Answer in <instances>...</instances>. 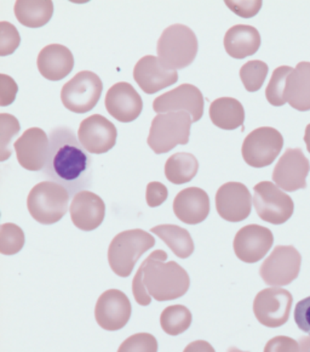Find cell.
<instances>
[{
    "mask_svg": "<svg viewBox=\"0 0 310 352\" xmlns=\"http://www.w3.org/2000/svg\"><path fill=\"white\" fill-rule=\"evenodd\" d=\"M19 87L12 78L1 74L0 76V106L5 107L15 101Z\"/></svg>",
    "mask_w": 310,
    "mask_h": 352,
    "instance_id": "ab89813d",
    "label": "cell"
},
{
    "mask_svg": "<svg viewBox=\"0 0 310 352\" xmlns=\"http://www.w3.org/2000/svg\"><path fill=\"white\" fill-rule=\"evenodd\" d=\"M174 212L178 220L187 225H198L210 214V197L199 187H188L177 195Z\"/></svg>",
    "mask_w": 310,
    "mask_h": 352,
    "instance_id": "7402d4cb",
    "label": "cell"
},
{
    "mask_svg": "<svg viewBox=\"0 0 310 352\" xmlns=\"http://www.w3.org/2000/svg\"><path fill=\"white\" fill-rule=\"evenodd\" d=\"M69 197V192L56 182H39L28 195L27 208L38 223L53 225L66 215Z\"/></svg>",
    "mask_w": 310,
    "mask_h": 352,
    "instance_id": "5b68a950",
    "label": "cell"
},
{
    "mask_svg": "<svg viewBox=\"0 0 310 352\" xmlns=\"http://www.w3.org/2000/svg\"><path fill=\"white\" fill-rule=\"evenodd\" d=\"M199 162L191 153H175L171 155L165 164V176L175 185H183L191 182L197 176Z\"/></svg>",
    "mask_w": 310,
    "mask_h": 352,
    "instance_id": "f1b7e54d",
    "label": "cell"
},
{
    "mask_svg": "<svg viewBox=\"0 0 310 352\" xmlns=\"http://www.w3.org/2000/svg\"><path fill=\"white\" fill-rule=\"evenodd\" d=\"M210 118L219 129H237L243 124L245 109L237 99L219 98L210 104Z\"/></svg>",
    "mask_w": 310,
    "mask_h": 352,
    "instance_id": "484cf974",
    "label": "cell"
},
{
    "mask_svg": "<svg viewBox=\"0 0 310 352\" xmlns=\"http://www.w3.org/2000/svg\"><path fill=\"white\" fill-rule=\"evenodd\" d=\"M294 296L283 288L261 290L254 301V314L257 321L268 328L284 326L289 321Z\"/></svg>",
    "mask_w": 310,
    "mask_h": 352,
    "instance_id": "8fae6325",
    "label": "cell"
},
{
    "mask_svg": "<svg viewBox=\"0 0 310 352\" xmlns=\"http://www.w3.org/2000/svg\"><path fill=\"white\" fill-rule=\"evenodd\" d=\"M300 352H310V337H300Z\"/></svg>",
    "mask_w": 310,
    "mask_h": 352,
    "instance_id": "7bdbcfd3",
    "label": "cell"
},
{
    "mask_svg": "<svg viewBox=\"0 0 310 352\" xmlns=\"http://www.w3.org/2000/svg\"><path fill=\"white\" fill-rule=\"evenodd\" d=\"M16 19L23 26L39 28L45 26L53 15V4L50 0H17Z\"/></svg>",
    "mask_w": 310,
    "mask_h": 352,
    "instance_id": "4316f807",
    "label": "cell"
},
{
    "mask_svg": "<svg viewBox=\"0 0 310 352\" xmlns=\"http://www.w3.org/2000/svg\"><path fill=\"white\" fill-rule=\"evenodd\" d=\"M300 264L302 256L294 245H278L264 260L259 275L270 287L291 285L300 275Z\"/></svg>",
    "mask_w": 310,
    "mask_h": 352,
    "instance_id": "30bf717a",
    "label": "cell"
},
{
    "mask_svg": "<svg viewBox=\"0 0 310 352\" xmlns=\"http://www.w3.org/2000/svg\"><path fill=\"white\" fill-rule=\"evenodd\" d=\"M295 322L300 331L310 336V296L300 300L296 305Z\"/></svg>",
    "mask_w": 310,
    "mask_h": 352,
    "instance_id": "60d3db41",
    "label": "cell"
},
{
    "mask_svg": "<svg viewBox=\"0 0 310 352\" xmlns=\"http://www.w3.org/2000/svg\"><path fill=\"white\" fill-rule=\"evenodd\" d=\"M198 38L189 27L172 25L158 41V58L167 69L177 71L191 66L197 57Z\"/></svg>",
    "mask_w": 310,
    "mask_h": 352,
    "instance_id": "277c9868",
    "label": "cell"
},
{
    "mask_svg": "<svg viewBox=\"0 0 310 352\" xmlns=\"http://www.w3.org/2000/svg\"><path fill=\"white\" fill-rule=\"evenodd\" d=\"M169 196V191L165 185L161 182H153L148 184L145 191V201L150 208H156L165 202Z\"/></svg>",
    "mask_w": 310,
    "mask_h": 352,
    "instance_id": "f35d334b",
    "label": "cell"
},
{
    "mask_svg": "<svg viewBox=\"0 0 310 352\" xmlns=\"http://www.w3.org/2000/svg\"><path fill=\"white\" fill-rule=\"evenodd\" d=\"M284 146V138L278 130L270 126L254 129L243 141V161L252 168H265L278 158Z\"/></svg>",
    "mask_w": 310,
    "mask_h": 352,
    "instance_id": "9c48e42d",
    "label": "cell"
},
{
    "mask_svg": "<svg viewBox=\"0 0 310 352\" xmlns=\"http://www.w3.org/2000/svg\"><path fill=\"white\" fill-rule=\"evenodd\" d=\"M21 44V36L14 25L3 21L0 23V56H8L16 52Z\"/></svg>",
    "mask_w": 310,
    "mask_h": 352,
    "instance_id": "d590c367",
    "label": "cell"
},
{
    "mask_svg": "<svg viewBox=\"0 0 310 352\" xmlns=\"http://www.w3.org/2000/svg\"><path fill=\"white\" fill-rule=\"evenodd\" d=\"M0 161L5 162L11 155V141L20 133L21 125L16 117L9 113L0 114Z\"/></svg>",
    "mask_w": 310,
    "mask_h": 352,
    "instance_id": "836d02e7",
    "label": "cell"
},
{
    "mask_svg": "<svg viewBox=\"0 0 310 352\" xmlns=\"http://www.w3.org/2000/svg\"><path fill=\"white\" fill-rule=\"evenodd\" d=\"M285 100L292 109L310 111V63H300L289 74L285 89Z\"/></svg>",
    "mask_w": 310,
    "mask_h": 352,
    "instance_id": "d4e9b609",
    "label": "cell"
},
{
    "mask_svg": "<svg viewBox=\"0 0 310 352\" xmlns=\"http://www.w3.org/2000/svg\"><path fill=\"white\" fill-rule=\"evenodd\" d=\"M134 78L145 94H155L177 83L178 73L171 71L153 55L142 57L134 68Z\"/></svg>",
    "mask_w": 310,
    "mask_h": 352,
    "instance_id": "ffe728a7",
    "label": "cell"
},
{
    "mask_svg": "<svg viewBox=\"0 0 310 352\" xmlns=\"http://www.w3.org/2000/svg\"><path fill=\"white\" fill-rule=\"evenodd\" d=\"M294 68L289 66H281L275 69L268 87L265 89V98L268 100V102L273 106H284L286 104L285 100V89H286V82L289 74L292 73Z\"/></svg>",
    "mask_w": 310,
    "mask_h": 352,
    "instance_id": "4dcf8cb0",
    "label": "cell"
},
{
    "mask_svg": "<svg viewBox=\"0 0 310 352\" xmlns=\"http://www.w3.org/2000/svg\"><path fill=\"white\" fill-rule=\"evenodd\" d=\"M108 113L121 123H131L140 117L143 101L130 83L114 84L104 100Z\"/></svg>",
    "mask_w": 310,
    "mask_h": 352,
    "instance_id": "d6986e66",
    "label": "cell"
},
{
    "mask_svg": "<svg viewBox=\"0 0 310 352\" xmlns=\"http://www.w3.org/2000/svg\"><path fill=\"white\" fill-rule=\"evenodd\" d=\"M262 4H263L262 0H256V1H230V0H227L226 1V6L234 14H237L243 19H251L257 15L262 8Z\"/></svg>",
    "mask_w": 310,
    "mask_h": 352,
    "instance_id": "8d00e7d4",
    "label": "cell"
},
{
    "mask_svg": "<svg viewBox=\"0 0 310 352\" xmlns=\"http://www.w3.org/2000/svg\"><path fill=\"white\" fill-rule=\"evenodd\" d=\"M154 245V237L145 230L134 228L123 231L109 244V266L115 275L129 277L141 256Z\"/></svg>",
    "mask_w": 310,
    "mask_h": 352,
    "instance_id": "3957f363",
    "label": "cell"
},
{
    "mask_svg": "<svg viewBox=\"0 0 310 352\" xmlns=\"http://www.w3.org/2000/svg\"><path fill=\"white\" fill-rule=\"evenodd\" d=\"M218 215L229 223H240L248 219L252 210V197L241 182H227L216 193Z\"/></svg>",
    "mask_w": 310,
    "mask_h": 352,
    "instance_id": "9a60e30c",
    "label": "cell"
},
{
    "mask_svg": "<svg viewBox=\"0 0 310 352\" xmlns=\"http://www.w3.org/2000/svg\"><path fill=\"white\" fill-rule=\"evenodd\" d=\"M264 352H300V342L292 338L279 336L267 342Z\"/></svg>",
    "mask_w": 310,
    "mask_h": 352,
    "instance_id": "74e56055",
    "label": "cell"
},
{
    "mask_svg": "<svg viewBox=\"0 0 310 352\" xmlns=\"http://www.w3.org/2000/svg\"><path fill=\"white\" fill-rule=\"evenodd\" d=\"M310 163L300 148H287L273 171V182L280 190L295 192L307 187Z\"/></svg>",
    "mask_w": 310,
    "mask_h": 352,
    "instance_id": "4fadbf2b",
    "label": "cell"
},
{
    "mask_svg": "<svg viewBox=\"0 0 310 352\" xmlns=\"http://www.w3.org/2000/svg\"><path fill=\"white\" fill-rule=\"evenodd\" d=\"M150 232L164 241L180 259H187L194 253V242L186 228L177 225H159L152 228Z\"/></svg>",
    "mask_w": 310,
    "mask_h": 352,
    "instance_id": "83f0119b",
    "label": "cell"
},
{
    "mask_svg": "<svg viewBox=\"0 0 310 352\" xmlns=\"http://www.w3.org/2000/svg\"><path fill=\"white\" fill-rule=\"evenodd\" d=\"M204 106L205 102L202 91L191 84H182L153 101V109L156 113L187 112L191 114L193 122L202 120Z\"/></svg>",
    "mask_w": 310,
    "mask_h": 352,
    "instance_id": "7c38bea8",
    "label": "cell"
},
{
    "mask_svg": "<svg viewBox=\"0 0 310 352\" xmlns=\"http://www.w3.org/2000/svg\"><path fill=\"white\" fill-rule=\"evenodd\" d=\"M164 250H155L141 264L132 280V294L137 304L148 306L156 301L176 300L186 294L191 278L186 270L169 261Z\"/></svg>",
    "mask_w": 310,
    "mask_h": 352,
    "instance_id": "7a4b0ae2",
    "label": "cell"
},
{
    "mask_svg": "<svg viewBox=\"0 0 310 352\" xmlns=\"http://www.w3.org/2000/svg\"><path fill=\"white\" fill-rule=\"evenodd\" d=\"M183 352H216L215 349L212 347L210 342H205V340H197L187 345L184 351Z\"/></svg>",
    "mask_w": 310,
    "mask_h": 352,
    "instance_id": "b9f144b4",
    "label": "cell"
},
{
    "mask_svg": "<svg viewBox=\"0 0 310 352\" xmlns=\"http://www.w3.org/2000/svg\"><path fill=\"white\" fill-rule=\"evenodd\" d=\"M118 352H158V342L150 333H137L121 342Z\"/></svg>",
    "mask_w": 310,
    "mask_h": 352,
    "instance_id": "e575fe53",
    "label": "cell"
},
{
    "mask_svg": "<svg viewBox=\"0 0 310 352\" xmlns=\"http://www.w3.org/2000/svg\"><path fill=\"white\" fill-rule=\"evenodd\" d=\"M104 84L96 73L83 71L63 85L61 100L66 109L74 113H86L99 104Z\"/></svg>",
    "mask_w": 310,
    "mask_h": 352,
    "instance_id": "52a82bcc",
    "label": "cell"
},
{
    "mask_svg": "<svg viewBox=\"0 0 310 352\" xmlns=\"http://www.w3.org/2000/svg\"><path fill=\"white\" fill-rule=\"evenodd\" d=\"M193 316L189 309L183 305L167 306L161 312L160 324L166 334L176 337L188 331L191 327Z\"/></svg>",
    "mask_w": 310,
    "mask_h": 352,
    "instance_id": "f546056e",
    "label": "cell"
},
{
    "mask_svg": "<svg viewBox=\"0 0 310 352\" xmlns=\"http://www.w3.org/2000/svg\"><path fill=\"white\" fill-rule=\"evenodd\" d=\"M25 232L15 223H3L0 228V253L3 255H15L20 253L25 245Z\"/></svg>",
    "mask_w": 310,
    "mask_h": 352,
    "instance_id": "d6a6232c",
    "label": "cell"
},
{
    "mask_svg": "<svg viewBox=\"0 0 310 352\" xmlns=\"http://www.w3.org/2000/svg\"><path fill=\"white\" fill-rule=\"evenodd\" d=\"M305 142L307 145V150L310 153V124L307 125V128H305Z\"/></svg>",
    "mask_w": 310,
    "mask_h": 352,
    "instance_id": "ee69618b",
    "label": "cell"
},
{
    "mask_svg": "<svg viewBox=\"0 0 310 352\" xmlns=\"http://www.w3.org/2000/svg\"><path fill=\"white\" fill-rule=\"evenodd\" d=\"M132 306L129 298L119 289H108L101 294L95 307V318L101 328L115 331L123 329L130 321Z\"/></svg>",
    "mask_w": 310,
    "mask_h": 352,
    "instance_id": "5bb4252c",
    "label": "cell"
},
{
    "mask_svg": "<svg viewBox=\"0 0 310 352\" xmlns=\"http://www.w3.org/2000/svg\"><path fill=\"white\" fill-rule=\"evenodd\" d=\"M274 243V236L269 228L259 225H248L239 230L234 239V252L246 264L263 259Z\"/></svg>",
    "mask_w": 310,
    "mask_h": 352,
    "instance_id": "e0dca14e",
    "label": "cell"
},
{
    "mask_svg": "<svg viewBox=\"0 0 310 352\" xmlns=\"http://www.w3.org/2000/svg\"><path fill=\"white\" fill-rule=\"evenodd\" d=\"M50 140L47 133L40 128L26 130L14 144L17 162L26 170L39 171L44 169L49 155Z\"/></svg>",
    "mask_w": 310,
    "mask_h": 352,
    "instance_id": "ac0fdd59",
    "label": "cell"
},
{
    "mask_svg": "<svg viewBox=\"0 0 310 352\" xmlns=\"http://www.w3.org/2000/svg\"><path fill=\"white\" fill-rule=\"evenodd\" d=\"M115 125L101 114H93L80 123L78 139L88 153L102 155L117 144Z\"/></svg>",
    "mask_w": 310,
    "mask_h": 352,
    "instance_id": "2e32d148",
    "label": "cell"
},
{
    "mask_svg": "<svg viewBox=\"0 0 310 352\" xmlns=\"http://www.w3.org/2000/svg\"><path fill=\"white\" fill-rule=\"evenodd\" d=\"M227 352H248V351H241V350H239L238 347L232 346V347H229V349H228Z\"/></svg>",
    "mask_w": 310,
    "mask_h": 352,
    "instance_id": "f6af8a7d",
    "label": "cell"
},
{
    "mask_svg": "<svg viewBox=\"0 0 310 352\" xmlns=\"http://www.w3.org/2000/svg\"><path fill=\"white\" fill-rule=\"evenodd\" d=\"M36 65L45 79L60 82L72 72L74 56L67 47L61 44H50L39 52Z\"/></svg>",
    "mask_w": 310,
    "mask_h": 352,
    "instance_id": "603a6c76",
    "label": "cell"
},
{
    "mask_svg": "<svg viewBox=\"0 0 310 352\" xmlns=\"http://www.w3.org/2000/svg\"><path fill=\"white\" fill-rule=\"evenodd\" d=\"M50 147L43 174L49 182L77 195L93 185V158L68 126H58L49 135Z\"/></svg>",
    "mask_w": 310,
    "mask_h": 352,
    "instance_id": "6da1fadb",
    "label": "cell"
},
{
    "mask_svg": "<svg viewBox=\"0 0 310 352\" xmlns=\"http://www.w3.org/2000/svg\"><path fill=\"white\" fill-rule=\"evenodd\" d=\"M191 114L169 112L158 114L152 120L148 146L156 155L167 153L177 145H187L191 136Z\"/></svg>",
    "mask_w": 310,
    "mask_h": 352,
    "instance_id": "8992f818",
    "label": "cell"
},
{
    "mask_svg": "<svg viewBox=\"0 0 310 352\" xmlns=\"http://www.w3.org/2000/svg\"><path fill=\"white\" fill-rule=\"evenodd\" d=\"M74 226L82 231H93L101 226L106 217V204L99 195L82 191L73 198L69 208Z\"/></svg>",
    "mask_w": 310,
    "mask_h": 352,
    "instance_id": "44dd1931",
    "label": "cell"
},
{
    "mask_svg": "<svg viewBox=\"0 0 310 352\" xmlns=\"http://www.w3.org/2000/svg\"><path fill=\"white\" fill-rule=\"evenodd\" d=\"M259 32L252 26L237 25L228 30L224 36V49L229 56L237 60L252 56L261 47Z\"/></svg>",
    "mask_w": 310,
    "mask_h": 352,
    "instance_id": "cb8c5ba5",
    "label": "cell"
},
{
    "mask_svg": "<svg viewBox=\"0 0 310 352\" xmlns=\"http://www.w3.org/2000/svg\"><path fill=\"white\" fill-rule=\"evenodd\" d=\"M254 206L265 223L281 225L289 221L295 212L292 198L270 182H262L254 188Z\"/></svg>",
    "mask_w": 310,
    "mask_h": 352,
    "instance_id": "ba28073f",
    "label": "cell"
},
{
    "mask_svg": "<svg viewBox=\"0 0 310 352\" xmlns=\"http://www.w3.org/2000/svg\"><path fill=\"white\" fill-rule=\"evenodd\" d=\"M268 65L259 60L245 63L243 67L240 68V78L243 80L245 89L250 93L259 91L268 76Z\"/></svg>",
    "mask_w": 310,
    "mask_h": 352,
    "instance_id": "1f68e13d",
    "label": "cell"
}]
</instances>
